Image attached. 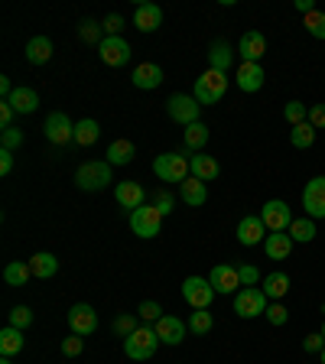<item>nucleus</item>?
Returning <instances> with one entry per match:
<instances>
[{
    "label": "nucleus",
    "mask_w": 325,
    "mask_h": 364,
    "mask_svg": "<svg viewBox=\"0 0 325 364\" xmlns=\"http://www.w3.org/2000/svg\"><path fill=\"white\" fill-rule=\"evenodd\" d=\"M114 179H111V163H98V160H88L75 170V186L82 192H101V189H108Z\"/></svg>",
    "instance_id": "1"
},
{
    "label": "nucleus",
    "mask_w": 325,
    "mask_h": 364,
    "mask_svg": "<svg viewBox=\"0 0 325 364\" xmlns=\"http://www.w3.org/2000/svg\"><path fill=\"white\" fill-rule=\"evenodd\" d=\"M225 92H228V75L225 72L205 69L199 78H195V101H199L202 108H205V104H218V101L225 98Z\"/></svg>",
    "instance_id": "2"
},
{
    "label": "nucleus",
    "mask_w": 325,
    "mask_h": 364,
    "mask_svg": "<svg viewBox=\"0 0 325 364\" xmlns=\"http://www.w3.org/2000/svg\"><path fill=\"white\" fill-rule=\"evenodd\" d=\"M160 345L162 341H160V335H156V329L147 326V329H137L131 338H124V355L131 358V361H150Z\"/></svg>",
    "instance_id": "3"
},
{
    "label": "nucleus",
    "mask_w": 325,
    "mask_h": 364,
    "mask_svg": "<svg viewBox=\"0 0 325 364\" xmlns=\"http://www.w3.org/2000/svg\"><path fill=\"white\" fill-rule=\"evenodd\" d=\"M153 176L162 182H186L192 172H189V156L182 153H160L153 160Z\"/></svg>",
    "instance_id": "4"
},
{
    "label": "nucleus",
    "mask_w": 325,
    "mask_h": 364,
    "mask_svg": "<svg viewBox=\"0 0 325 364\" xmlns=\"http://www.w3.org/2000/svg\"><path fill=\"white\" fill-rule=\"evenodd\" d=\"M234 312H238L241 319H257L267 312V306H270V299L263 296L260 287H241L238 293H234Z\"/></svg>",
    "instance_id": "5"
},
{
    "label": "nucleus",
    "mask_w": 325,
    "mask_h": 364,
    "mask_svg": "<svg viewBox=\"0 0 325 364\" xmlns=\"http://www.w3.org/2000/svg\"><path fill=\"white\" fill-rule=\"evenodd\" d=\"M182 299L192 306V309H209L211 299H215V287L209 283V277L202 280V277H186L182 280Z\"/></svg>",
    "instance_id": "6"
},
{
    "label": "nucleus",
    "mask_w": 325,
    "mask_h": 364,
    "mask_svg": "<svg viewBox=\"0 0 325 364\" xmlns=\"http://www.w3.org/2000/svg\"><path fill=\"white\" fill-rule=\"evenodd\" d=\"M162 228V215L153 209V202H147V205H140L137 211H131V231L137 234V238H156Z\"/></svg>",
    "instance_id": "7"
},
{
    "label": "nucleus",
    "mask_w": 325,
    "mask_h": 364,
    "mask_svg": "<svg viewBox=\"0 0 325 364\" xmlns=\"http://www.w3.org/2000/svg\"><path fill=\"white\" fill-rule=\"evenodd\" d=\"M260 221L267 225V231H290V225H293V211H290V205L283 199H270L263 202L260 209Z\"/></svg>",
    "instance_id": "8"
},
{
    "label": "nucleus",
    "mask_w": 325,
    "mask_h": 364,
    "mask_svg": "<svg viewBox=\"0 0 325 364\" xmlns=\"http://www.w3.org/2000/svg\"><path fill=\"white\" fill-rule=\"evenodd\" d=\"M166 114L176 121V124H195L202 114V104L195 101V94H172L170 101H166Z\"/></svg>",
    "instance_id": "9"
},
{
    "label": "nucleus",
    "mask_w": 325,
    "mask_h": 364,
    "mask_svg": "<svg viewBox=\"0 0 325 364\" xmlns=\"http://www.w3.org/2000/svg\"><path fill=\"white\" fill-rule=\"evenodd\" d=\"M43 133H46L49 143L65 147V143H72V140H75V124H72L62 111H53V114L46 117V124H43Z\"/></svg>",
    "instance_id": "10"
},
{
    "label": "nucleus",
    "mask_w": 325,
    "mask_h": 364,
    "mask_svg": "<svg viewBox=\"0 0 325 364\" xmlns=\"http://www.w3.org/2000/svg\"><path fill=\"white\" fill-rule=\"evenodd\" d=\"M302 209H306V218H325V176H316L306 182L302 189Z\"/></svg>",
    "instance_id": "11"
},
{
    "label": "nucleus",
    "mask_w": 325,
    "mask_h": 364,
    "mask_svg": "<svg viewBox=\"0 0 325 364\" xmlns=\"http://www.w3.org/2000/svg\"><path fill=\"white\" fill-rule=\"evenodd\" d=\"M98 55H101V62L111 65V69H117V65H127L131 62V46H127V39L124 36H104V43L98 46Z\"/></svg>",
    "instance_id": "12"
},
{
    "label": "nucleus",
    "mask_w": 325,
    "mask_h": 364,
    "mask_svg": "<svg viewBox=\"0 0 325 364\" xmlns=\"http://www.w3.org/2000/svg\"><path fill=\"white\" fill-rule=\"evenodd\" d=\"M69 329L72 335H94V329H98V312L88 306V302H75L69 309Z\"/></svg>",
    "instance_id": "13"
},
{
    "label": "nucleus",
    "mask_w": 325,
    "mask_h": 364,
    "mask_svg": "<svg viewBox=\"0 0 325 364\" xmlns=\"http://www.w3.org/2000/svg\"><path fill=\"white\" fill-rule=\"evenodd\" d=\"M114 199L121 209L127 211H137L140 205H147V192H143V186L140 182H133V179H124V182H117L114 186Z\"/></svg>",
    "instance_id": "14"
},
{
    "label": "nucleus",
    "mask_w": 325,
    "mask_h": 364,
    "mask_svg": "<svg viewBox=\"0 0 325 364\" xmlns=\"http://www.w3.org/2000/svg\"><path fill=\"white\" fill-rule=\"evenodd\" d=\"M267 225L260 221V215H248L238 221V241L244 244V248H257V244H263L267 241Z\"/></svg>",
    "instance_id": "15"
},
{
    "label": "nucleus",
    "mask_w": 325,
    "mask_h": 364,
    "mask_svg": "<svg viewBox=\"0 0 325 364\" xmlns=\"http://www.w3.org/2000/svg\"><path fill=\"white\" fill-rule=\"evenodd\" d=\"M209 283L215 287V293H238L241 289V273H238V267H231V264H218V267H211V273H209Z\"/></svg>",
    "instance_id": "16"
},
{
    "label": "nucleus",
    "mask_w": 325,
    "mask_h": 364,
    "mask_svg": "<svg viewBox=\"0 0 325 364\" xmlns=\"http://www.w3.org/2000/svg\"><path fill=\"white\" fill-rule=\"evenodd\" d=\"M238 55L244 59V62H260L263 55H267V36L257 33V30H248L238 43Z\"/></svg>",
    "instance_id": "17"
},
{
    "label": "nucleus",
    "mask_w": 325,
    "mask_h": 364,
    "mask_svg": "<svg viewBox=\"0 0 325 364\" xmlns=\"http://www.w3.org/2000/svg\"><path fill=\"white\" fill-rule=\"evenodd\" d=\"M234 78H238V88H241V92H248V94L260 92L263 82H267L260 62H241L238 65V75H234Z\"/></svg>",
    "instance_id": "18"
},
{
    "label": "nucleus",
    "mask_w": 325,
    "mask_h": 364,
    "mask_svg": "<svg viewBox=\"0 0 325 364\" xmlns=\"http://www.w3.org/2000/svg\"><path fill=\"white\" fill-rule=\"evenodd\" d=\"M153 329H156V335H160L162 345H179V341L186 338V322H182L179 316H162Z\"/></svg>",
    "instance_id": "19"
},
{
    "label": "nucleus",
    "mask_w": 325,
    "mask_h": 364,
    "mask_svg": "<svg viewBox=\"0 0 325 364\" xmlns=\"http://www.w3.org/2000/svg\"><path fill=\"white\" fill-rule=\"evenodd\" d=\"M179 199L186 202L189 209H202L205 202H209V189H205V182L195 176H189L186 182H179Z\"/></svg>",
    "instance_id": "20"
},
{
    "label": "nucleus",
    "mask_w": 325,
    "mask_h": 364,
    "mask_svg": "<svg viewBox=\"0 0 325 364\" xmlns=\"http://www.w3.org/2000/svg\"><path fill=\"white\" fill-rule=\"evenodd\" d=\"M131 82H133L137 88H143V92H153V88L162 85V69H160L156 62H140L137 69H133Z\"/></svg>",
    "instance_id": "21"
},
{
    "label": "nucleus",
    "mask_w": 325,
    "mask_h": 364,
    "mask_svg": "<svg viewBox=\"0 0 325 364\" xmlns=\"http://www.w3.org/2000/svg\"><path fill=\"white\" fill-rule=\"evenodd\" d=\"M160 23H162V10L156 7V4H140V7L133 10V26H137L140 33L160 30Z\"/></svg>",
    "instance_id": "22"
},
{
    "label": "nucleus",
    "mask_w": 325,
    "mask_h": 364,
    "mask_svg": "<svg viewBox=\"0 0 325 364\" xmlns=\"http://www.w3.org/2000/svg\"><path fill=\"white\" fill-rule=\"evenodd\" d=\"M293 244L296 241L290 238L287 231H273V234H267V241H263V250H267L270 260H287L290 250H293Z\"/></svg>",
    "instance_id": "23"
},
{
    "label": "nucleus",
    "mask_w": 325,
    "mask_h": 364,
    "mask_svg": "<svg viewBox=\"0 0 325 364\" xmlns=\"http://www.w3.org/2000/svg\"><path fill=\"white\" fill-rule=\"evenodd\" d=\"M189 172H192L195 179H202V182H211V179H218V172H221V166H218L215 156H189Z\"/></svg>",
    "instance_id": "24"
},
{
    "label": "nucleus",
    "mask_w": 325,
    "mask_h": 364,
    "mask_svg": "<svg viewBox=\"0 0 325 364\" xmlns=\"http://www.w3.org/2000/svg\"><path fill=\"white\" fill-rule=\"evenodd\" d=\"M26 264H30L33 277H39V280H49V277H55V273H59V260H55V254H49V250L33 254Z\"/></svg>",
    "instance_id": "25"
},
{
    "label": "nucleus",
    "mask_w": 325,
    "mask_h": 364,
    "mask_svg": "<svg viewBox=\"0 0 325 364\" xmlns=\"http://www.w3.org/2000/svg\"><path fill=\"white\" fill-rule=\"evenodd\" d=\"M234 65V49L228 46V43H211V49H209V69H215V72H225L228 75V69Z\"/></svg>",
    "instance_id": "26"
},
{
    "label": "nucleus",
    "mask_w": 325,
    "mask_h": 364,
    "mask_svg": "<svg viewBox=\"0 0 325 364\" xmlns=\"http://www.w3.org/2000/svg\"><path fill=\"white\" fill-rule=\"evenodd\" d=\"M260 283H263V296H267V299H273V302H280V299H283V296H287L290 293V277H287V273H267V277H263L260 280Z\"/></svg>",
    "instance_id": "27"
},
{
    "label": "nucleus",
    "mask_w": 325,
    "mask_h": 364,
    "mask_svg": "<svg viewBox=\"0 0 325 364\" xmlns=\"http://www.w3.org/2000/svg\"><path fill=\"white\" fill-rule=\"evenodd\" d=\"M26 59H30L33 65H46L49 59H53V39L49 36H33L30 43H26Z\"/></svg>",
    "instance_id": "28"
},
{
    "label": "nucleus",
    "mask_w": 325,
    "mask_h": 364,
    "mask_svg": "<svg viewBox=\"0 0 325 364\" xmlns=\"http://www.w3.org/2000/svg\"><path fill=\"white\" fill-rule=\"evenodd\" d=\"M10 104H13V111L16 114H33V111L39 108V94L33 92V88H26V85H20V88H13V94H10Z\"/></svg>",
    "instance_id": "29"
},
{
    "label": "nucleus",
    "mask_w": 325,
    "mask_h": 364,
    "mask_svg": "<svg viewBox=\"0 0 325 364\" xmlns=\"http://www.w3.org/2000/svg\"><path fill=\"white\" fill-rule=\"evenodd\" d=\"M23 345H26V338H23V329H13V326H7L4 332H0V355L4 358H10V355H20L23 351Z\"/></svg>",
    "instance_id": "30"
},
{
    "label": "nucleus",
    "mask_w": 325,
    "mask_h": 364,
    "mask_svg": "<svg viewBox=\"0 0 325 364\" xmlns=\"http://www.w3.org/2000/svg\"><path fill=\"white\" fill-rule=\"evenodd\" d=\"M133 156H137V147H133L131 140H114L108 147V163L111 166H127L133 163Z\"/></svg>",
    "instance_id": "31"
},
{
    "label": "nucleus",
    "mask_w": 325,
    "mask_h": 364,
    "mask_svg": "<svg viewBox=\"0 0 325 364\" xmlns=\"http://www.w3.org/2000/svg\"><path fill=\"white\" fill-rule=\"evenodd\" d=\"M98 137H101L98 121L85 117V121H78L75 124V140H72V143H78V147H92V143H98Z\"/></svg>",
    "instance_id": "32"
},
{
    "label": "nucleus",
    "mask_w": 325,
    "mask_h": 364,
    "mask_svg": "<svg viewBox=\"0 0 325 364\" xmlns=\"http://www.w3.org/2000/svg\"><path fill=\"white\" fill-rule=\"evenodd\" d=\"M182 140H186L189 150L202 153V150H205V143H209V127L202 124V121H195V124H189L186 131H182Z\"/></svg>",
    "instance_id": "33"
},
{
    "label": "nucleus",
    "mask_w": 325,
    "mask_h": 364,
    "mask_svg": "<svg viewBox=\"0 0 325 364\" xmlns=\"http://www.w3.org/2000/svg\"><path fill=\"white\" fill-rule=\"evenodd\" d=\"M33 277L30 264H23V260H10L7 267H4V280H7V287H26V280Z\"/></svg>",
    "instance_id": "34"
},
{
    "label": "nucleus",
    "mask_w": 325,
    "mask_h": 364,
    "mask_svg": "<svg viewBox=\"0 0 325 364\" xmlns=\"http://www.w3.org/2000/svg\"><path fill=\"white\" fill-rule=\"evenodd\" d=\"M290 238L299 241V244H309V241H316V221L312 218H293V225H290Z\"/></svg>",
    "instance_id": "35"
},
{
    "label": "nucleus",
    "mask_w": 325,
    "mask_h": 364,
    "mask_svg": "<svg viewBox=\"0 0 325 364\" xmlns=\"http://www.w3.org/2000/svg\"><path fill=\"white\" fill-rule=\"evenodd\" d=\"M290 143H293L296 150H309L312 143H316V127L306 121V124H296L293 131H290Z\"/></svg>",
    "instance_id": "36"
},
{
    "label": "nucleus",
    "mask_w": 325,
    "mask_h": 364,
    "mask_svg": "<svg viewBox=\"0 0 325 364\" xmlns=\"http://www.w3.org/2000/svg\"><path fill=\"white\" fill-rule=\"evenodd\" d=\"M302 26H306V33H309L312 39H325V13L322 10H312V13L302 16Z\"/></svg>",
    "instance_id": "37"
},
{
    "label": "nucleus",
    "mask_w": 325,
    "mask_h": 364,
    "mask_svg": "<svg viewBox=\"0 0 325 364\" xmlns=\"http://www.w3.org/2000/svg\"><path fill=\"white\" fill-rule=\"evenodd\" d=\"M189 329H192L195 335H209L211 329H215V319H211L209 309H195L192 319H189Z\"/></svg>",
    "instance_id": "38"
},
{
    "label": "nucleus",
    "mask_w": 325,
    "mask_h": 364,
    "mask_svg": "<svg viewBox=\"0 0 325 364\" xmlns=\"http://www.w3.org/2000/svg\"><path fill=\"white\" fill-rule=\"evenodd\" d=\"M78 36L85 39V43H92V46H101V43H104V26L94 23V20H82V26H78Z\"/></svg>",
    "instance_id": "39"
},
{
    "label": "nucleus",
    "mask_w": 325,
    "mask_h": 364,
    "mask_svg": "<svg viewBox=\"0 0 325 364\" xmlns=\"http://www.w3.org/2000/svg\"><path fill=\"white\" fill-rule=\"evenodd\" d=\"M283 117H287L290 124H306V117H309V108L302 104V101H290L287 108H283Z\"/></svg>",
    "instance_id": "40"
},
{
    "label": "nucleus",
    "mask_w": 325,
    "mask_h": 364,
    "mask_svg": "<svg viewBox=\"0 0 325 364\" xmlns=\"http://www.w3.org/2000/svg\"><path fill=\"white\" fill-rule=\"evenodd\" d=\"M0 147L20 150L23 147V131H20V127H4V131H0Z\"/></svg>",
    "instance_id": "41"
},
{
    "label": "nucleus",
    "mask_w": 325,
    "mask_h": 364,
    "mask_svg": "<svg viewBox=\"0 0 325 364\" xmlns=\"http://www.w3.org/2000/svg\"><path fill=\"white\" fill-rule=\"evenodd\" d=\"M263 316H267V322H270V326H277V329H280V326H287L290 309H287V306H283V302H270Z\"/></svg>",
    "instance_id": "42"
},
{
    "label": "nucleus",
    "mask_w": 325,
    "mask_h": 364,
    "mask_svg": "<svg viewBox=\"0 0 325 364\" xmlns=\"http://www.w3.org/2000/svg\"><path fill=\"white\" fill-rule=\"evenodd\" d=\"M10 326H13V329H30L33 326V312L26 309V306H16V309H10Z\"/></svg>",
    "instance_id": "43"
},
{
    "label": "nucleus",
    "mask_w": 325,
    "mask_h": 364,
    "mask_svg": "<svg viewBox=\"0 0 325 364\" xmlns=\"http://www.w3.org/2000/svg\"><path fill=\"white\" fill-rule=\"evenodd\" d=\"M150 202H153V209L160 211V215H170V211H172V205H176V199H172V195L166 192V189H160V192H153V199H150Z\"/></svg>",
    "instance_id": "44"
},
{
    "label": "nucleus",
    "mask_w": 325,
    "mask_h": 364,
    "mask_svg": "<svg viewBox=\"0 0 325 364\" xmlns=\"http://www.w3.org/2000/svg\"><path fill=\"white\" fill-rule=\"evenodd\" d=\"M114 332L121 335V338H131V335L137 332V319L133 316H117L114 319Z\"/></svg>",
    "instance_id": "45"
},
{
    "label": "nucleus",
    "mask_w": 325,
    "mask_h": 364,
    "mask_svg": "<svg viewBox=\"0 0 325 364\" xmlns=\"http://www.w3.org/2000/svg\"><path fill=\"white\" fill-rule=\"evenodd\" d=\"M238 273H241V287H257L260 283V270L254 264H241Z\"/></svg>",
    "instance_id": "46"
},
{
    "label": "nucleus",
    "mask_w": 325,
    "mask_h": 364,
    "mask_svg": "<svg viewBox=\"0 0 325 364\" xmlns=\"http://www.w3.org/2000/svg\"><path fill=\"white\" fill-rule=\"evenodd\" d=\"M82 348H85V338H82V335H69V338H62V355L65 358L82 355Z\"/></svg>",
    "instance_id": "47"
},
{
    "label": "nucleus",
    "mask_w": 325,
    "mask_h": 364,
    "mask_svg": "<svg viewBox=\"0 0 325 364\" xmlns=\"http://www.w3.org/2000/svg\"><path fill=\"white\" fill-rule=\"evenodd\" d=\"M101 26H104V36H121V30H124V16H121V13H108Z\"/></svg>",
    "instance_id": "48"
},
{
    "label": "nucleus",
    "mask_w": 325,
    "mask_h": 364,
    "mask_svg": "<svg viewBox=\"0 0 325 364\" xmlns=\"http://www.w3.org/2000/svg\"><path fill=\"white\" fill-rule=\"evenodd\" d=\"M140 319H147V322H153V326H156V322H160V319H162V309H160V302H140Z\"/></svg>",
    "instance_id": "49"
},
{
    "label": "nucleus",
    "mask_w": 325,
    "mask_h": 364,
    "mask_svg": "<svg viewBox=\"0 0 325 364\" xmlns=\"http://www.w3.org/2000/svg\"><path fill=\"white\" fill-rule=\"evenodd\" d=\"M316 131H322L325 127V104H309V117H306Z\"/></svg>",
    "instance_id": "50"
},
{
    "label": "nucleus",
    "mask_w": 325,
    "mask_h": 364,
    "mask_svg": "<svg viewBox=\"0 0 325 364\" xmlns=\"http://www.w3.org/2000/svg\"><path fill=\"white\" fill-rule=\"evenodd\" d=\"M302 348H306V351H319V355H322V348H325V335H322V332L306 335V338H302Z\"/></svg>",
    "instance_id": "51"
},
{
    "label": "nucleus",
    "mask_w": 325,
    "mask_h": 364,
    "mask_svg": "<svg viewBox=\"0 0 325 364\" xmlns=\"http://www.w3.org/2000/svg\"><path fill=\"white\" fill-rule=\"evenodd\" d=\"M13 172V150L0 147V176H10Z\"/></svg>",
    "instance_id": "52"
},
{
    "label": "nucleus",
    "mask_w": 325,
    "mask_h": 364,
    "mask_svg": "<svg viewBox=\"0 0 325 364\" xmlns=\"http://www.w3.org/2000/svg\"><path fill=\"white\" fill-rule=\"evenodd\" d=\"M13 104H10V101H4V104H0V127H13Z\"/></svg>",
    "instance_id": "53"
},
{
    "label": "nucleus",
    "mask_w": 325,
    "mask_h": 364,
    "mask_svg": "<svg viewBox=\"0 0 325 364\" xmlns=\"http://www.w3.org/2000/svg\"><path fill=\"white\" fill-rule=\"evenodd\" d=\"M296 10H299L302 16L312 13V10H316V0H296Z\"/></svg>",
    "instance_id": "54"
},
{
    "label": "nucleus",
    "mask_w": 325,
    "mask_h": 364,
    "mask_svg": "<svg viewBox=\"0 0 325 364\" xmlns=\"http://www.w3.org/2000/svg\"><path fill=\"white\" fill-rule=\"evenodd\" d=\"M0 364H10V358H4V361H0Z\"/></svg>",
    "instance_id": "55"
},
{
    "label": "nucleus",
    "mask_w": 325,
    "mask_h": 364,
    "mask_svg": "<svg viewBox=\"0 0 325 364\" xmlns=\"http://www.w3.org/2000/svg\"><path fill=\"white\" fill-rule=\"evenodd\" d=\"M322 364H325V348H322Z\"/></svg>",
    "instance_id": "56"
},
{
    "label": "nucleus",
    "mask_w": 325,
    "mask_h": 364,
    "mask_svg": "<svg viewBox=\"0 0 325 364\" xmlns=\"http://www.w3.org/2000/svg\"><path fill=\"white\" fill-rule=\"evenodd\" d=\"M322 335H325V322H322Z\"/></svg>",
    "instance_id": "57"
}]
</instances>
